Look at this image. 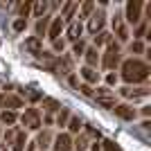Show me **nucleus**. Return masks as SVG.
I'll return each instance as SVG.
<instances>
[{"instance_id":"obj_6","label":"nucleus","mask_w":151,"mask_h":151,"mask_svg":"<svg viewBox=\"0 0 151 151\" xmlns=\"http://www.w3.org/2000/svg\"><path fill=\"white\" fill-rule=\"evenodd\" d=\"M20 106H23V99H20V97H16V95H7V93L0 95V108L14 111V113H16V108H20Z\"/></svg>"},{"instance_id":"obj_32","label":"nucleus","mask_w":151,"mask_h":151,"mask_svg":"<svg viewBox=\"0 0 151 151\" xmlns=\"http://www.w3.org/2000/svg\"><path fill=\"white\" fill-rule=\"evenodd\" d=\"M27 97H29V101H38V99H43V93H41V90H34V88H32L29 93H27Z\"/></svg>"},{"instance_id":"obj_11","label":"nucleus","mask_w":151,"mask_h":151,"mask_svg":"<svg viewBox=\"0 0 151 151\" xmlns=\"http://www.w3.org/2000/svg\"><path fill=\"white\" fill-rule=\"evenodd\" d=\"M122 97H126V99H142V97H147L149 95V88H122L120 90Z\"/></svg>"},{"instance_id":"obj_27","label":"nucleus","mask_w":151,"mask_h":151,"mask_svg":"<svg viewBox=\"0 0 151 151\" xmlns=\"http://www.w3.org/2000/svg\"><path fill=\"white\" fill-rule=\"evenodd\" d=\"M45 12H47V2H36V5H34V16H36V18H43Z\"/></svg>"},{"instance_id":"obj_30","label":"nucleus","mask_w":151,"mask_h":151,"mask_svg":"<svg viewBox=\"0 0 151 151\" xmlns=\"http://www.w3.org/2000/svg\"><path fill=\"white\" fill-rule=\"evenodd\" d=\"M93 9H95V5L90 2V0H88V2H83V5H81V18H90Z\"/></svg>"},{"instance_id":"obj_16","label":"nucleus","mask_w":151,"mask_h":151,"mask_svg":"<svg viewBox=\"0 0 151 151\" xmlns=\"http://www.w3.org/2000/svg\"><path fill=\"white\" fill-rule=\"evenodd\" d=\"M81 77L88 83H97V81H99V72H97L95 68H88V65H83V68H81Z\"/></svg>"},{"instance_id":"obj_21","label":"nucleus","mask_w":151,"mask_h":151,"mask_svg":"<svg viewBox=\"0 0 151 151\" xmlns=\"http://www.w3.org/2000/svg\"><path fill=\"white\" fill-rule=\"evenodd\" d=\"M50 142H52V133L50 131H43V133H38V138H36V145L41 147V149H47L50 147Z\"/></svg>"},{"instance_id":"obj_37","label":"nucleus","mask_w":151,"mask_h":151,"mask_svg":"<svg viewBox=\"0 0 151 151\" xmlns=\"http://www.w3.org/2000/svg\"><path fill=\"white\" fill-rule=\"evenodd\" d=\"M115 81H117V75H108L106 77V83H108V86H113Z\"/></svg>"},{"instance_id":"obj_17","label":"nucleus","mask_w":151,"mask_h":151,"mask_svg":"<svg viewBox=\"0 0 151 151\" xmlns=\"http://www.w3.org/2000/svg\"><path fill=\"white\" fill-rule=\"evenodd\" d=\"M43 108H45L47 115H52L54 111H61V104H59L54 97H43Z\"/></svg>"},{"instance_id":"obj_3","label":"nucleus","mask_w":151,"mask_h":151,"mask_svg":"<svg viewBox=\"0 0 151 151\" xmlns=\"http://www.w3.org/2000/svg\"><path fill=\"white\" fill-rule=\"evenodd\" d=\"M93 97L99 101L101 106H106V108H113L115 106V93L108 88V86H101V88L93 90Z\"/></svg>"},{"instance_id":"obj_34","label":"nucleus","mask_w":151,"mask_h":151,"mask_svg":"<svg viewBox=\"0 0 151 151\" xmlns=\"http://www.w3.org/2000/svg\"><path fill=\"white\" fill-rule=\"evenodd\" d=\"M145 50V47H142V43H140V41H133L131 43V52H135V54H140V52Z\"/></svg>"},{"instance_id":"obj_12","label":"nucleus","mask_w":151,"mask_h":151,"mask_svg":"<svg viewBox=\"0 0 151 151\" xmlns=\"http://www.w3.org/2000/svg\"><path fill=\"white\" fill-rule=\"evenodd\" d=\"M113 29L117 32V38H120V41H126V38H129V29H126V25H124V20H122L120 14L113 16Z\"/></svg>"},{"instance_id":"obj_35","label":"nucleus","mask_w":151,"mask_h":151,"mask_svg":"<svg viewBox=\"0 0 151 151\" xmlns=\"http://www.w3.org/2000/svg\"><path fill=\"white\" fill-rule=\"evenodd\" d=\"M52 45H54V50H57V52H63V47H65V41H54Z\"/></svg>"},{"instance_id":"obj_28","label":"nucleus","mask_w":151,"mask_h":151,"mask_svg":"<svg viewBox=\"0 0 151 151\" xmlns=\"http://www.w3.org/2000/svg\"><path fill=\"white\" fill-rule=\"evenodd\" d=\"M83 52H86V43H83V41L72 43V54H75V57H83Z\"/></svg>"},{"instance_id":"obj_36","label":"nucleus","mask_w":151,"mask_h":151,"mask_svg":"<svg viewBox=\"0 0 151 151\" xmlns=\"http://www.w3.org/2000/svg\"><path fill=\"white\" fill-rule=\"evenodd\" d=\"M79 90H81L83 95H93V90H90V86H88V83H81V86H79Z\"/></svg>"},{"instance_id":"obj_42","label":"nucleus","mask_w":151,"mask_h":151,"mask_svg":"<svg viewBox=\"0 0 151 151\" xmlns=\"http://www.w3.org/2000/svg\"><path fill=\"white\" fill-rule=\"evenodd\" d=\"M0 135H2V124H0Z\"/></svg>"},{"instance_id":"obj_9","label":"nucleus","mask_w":151,"mask_h":151,"mask_svg":"<svg viewBox=\"0 0 151 151\" xmlns=\"http://www.w3.org/2000/svg\"><path fill=\"white\" fill-rule=\"evenodd\" d=\"M113 111H115V115L117 117H122V120H135V108L133 106H129V104H117V106H113Z\"/></svg>"},{"instance_id":"obj_10","label":"nucleus","mask_w":151,"mask_h":151,"mask_svg":"<svg viewBox=\"0 0 151 151\" xmlns=\"http://www.w3.org/2000/svg\"><path fill=\"white\" fill-rule=\"evenodd\" d=\"M54 149L57 151H72V138L68 133H59L54 138Z\"/></svg>"},{"instance_id":"obj_40","label":"nucleus","mask_w":151,"mask_h":151,"mask_svg":"<svg viewBox=\"0 0 151 151\" xmlns=\"http://www.w3.org/2000/svg\"><path fill=\"white\" fill-rule=\"evenodd\" d=\"M36 149V142H29V145H27V151H34Z\"/></svg>"},{"instance_id":"obj_25","label":"nucleus","mask_w":151,"mask_h":151,"mask_svg":"<svg viewBox=\"0 0 151 151\" xmlns=\"http://www.w3.org/2000/svg\"><path fill=\"white\" fill-rule=\"evenodd\" d=\"M88 147V135L83 133V135H79V138L75 140V145H72V149H77V151H83Z\"/></svg>"},{"instance_id":"obj_7","label":"nucleus","mask_w":151,"mask_h":151,"mask_svg":"<svg viewBox=\"0 0 151 151\" xmlns=\"http://www.w3.org/2000/svg\"><path fill=\"white\" fill-rule=\"evenodd\" d=\"M104 12H95L90 14V18H88V32L90 34H99L101 29H104Z\"/></svg>"},{"instance_id":"obj_1","label":"nucleus","mask_w":151,"mask_h":151,"mask_svg":"<svg viewBox=\"0 0 151 151\" xmlns=\"http://www.w3.org/2000/svg\"><path fill=\"white\" fill-rule=\"evenodd\" d=\"M149 77V65L140 59H126L122 63V79L126 83H142Z\"/></svg>"},{"instance_id":"obj_14","label":"nucleus","mask_w":151,"mask_h":151,"mask_svg":"<svg viewBox=\"0 0 151 151\" xmlns=\"http://www.w3.org/2000/svg\"><path fill=\"white\" fill-rule=\"evenodd\" d=\"M25 50L27 52H32V54H41L43 52V43H41V38H36V36H32V38H27L25 41Z\"/></svg>"},{"instance_id":"obj_4","label":"nucleus","mask_w":151,"mask_h":151,"mask_svg":"<svg viewBox=\"0 0 151 151\" xmlns=\"http://www.w3.org/2000/svg\"><path fill=\"white\" fill-rule=\"evenodd\" d=\"M20 122H23L29 131H38V129H41V115H38L36 108H27L25 113H23V117H20Z\"/></svg>"},{"instance_id":"obj_22","label":"nucleus","mask_w":151,"mask_h":151,"mask_svg":"<svg viewBox=\"0 0 151 151\" xmlns=\"http://www.w3.org/2000/svg\"><path fill=\"white\" fill-rule=\"evenodd\" d=\"M111 41H113V36H111L108 32H99V34L95 36V50H97L99 45H108Z\"/></svg>"},{"instance_id":"obj_23","label":"nucleus","mask_w":151,"mask_h":151,"mask_svg":"<svg viewBox=\"0 0 151 151\" xmlns=\"http://www.w3.org/2000/svg\"><path fill=\"white\" fill-rule=\"evenodd\" d=\"M47 25H50V18H47V16L38 18V23H36V38H41L45 32H47Z\"/></svg>"},{"instance_id":"obj_15","label":"nucleus","mask_w":151,"mask_h":151,"mask_svg":"<svg viewBox=\"0 0 151 151\" xmlns=\"http://www.w3.org/2000/svg\"><path fill=\"white\" fill-rule=\"evenodd\" d=\"M12 145H14V151H25V145H27L25 131H16V135H14V140H12Z\"/></svg>"},{"instance_id":"obj_38","label":"nucleus","mask_w":151,"mask_h":151,"mask_svg":"<svg viewBox=\"0 0 151 151\" xmlns=\"http://www.w3.org/2000/svg\"><path fill=\"white\" fill-rule=\"evenodd\" d=\"M14 135H16V131H7V133H5L7 142H12V140H14Z\"/></svg>"},{"instance_id":"obj_31","label":"nucleus","mask_w":151,"mask_h":151,"mask_svg":"<svg viewBox=\"0 0 151 151\" xmlns=\"http://www.w3.org/2000/svg\"><path fill=\"white\" fill-rule=\"evenodd\" d=\"M29 12H32V2H25V5H20V18H23V20H27Z\"/></svg>"},{"instance_id":"obj_5","label":"nucleus","mask_w":151,"mask_h":151,"mask_svg":"<svg viewBox=\"0 0 151 151\" xmlns=\"http://www.w3.org/2000/svg\"><path fill=\"white\" fill-rule=\"evenodd\" d=\"M140 18H142V2L140 0H129L126 2V20L131 25H135V23H140Z\"/></svg>"},{"instance_id":"obj_18","label":"nucleus","mask_w":151,"mask_h":151,"mask_svg":"<svg viewBox=\"0 0 151 151\" xmlns=\"http://www.w3.org/2000/svg\"><path fill=\"white\" fill-rule=\"evenodd\" d=\"M83 57H86V65H88V68H95L97 61H99V54H97L95 47H88V50L83 52Z\"/></svg>"},{"instance_id":"obj_2","label":"nucleus","mask_w":151,"mask_h":151,"mask_svg":"<svg viewBox=\"0 0 151 151\" xmlns=\"http://www.w3.org/2000/svg\"><path fill=\"white\" fill-rule=\"evenodd\" d=\"M117 63H120V43L111 41V43L106 45V54H104V59H101V65H104L106 70H115Z\"/></svg>"},{"instance_id":"obj_19","label":"nucleus","mask_w":151,"mask_h":151,"mask_svg":"<svg viewBox=\"0 0 151 151\" xmlns=\"http://www.w3.org/2000/svg\"><path fill=\"white\" fill-rule=\"evenodd\" d=\"M77 7H79V5H77V2H72V0L63 5V9H61V18H63V23L72 18V14H75V9H77Z\"/></svg>"},{"instance_id":"obj_26","label":"nucleus","mask_w":151,"mask_h":151,"mask_svg":"<svg viewBox=\"0 0 151 151\" xmlns=\"http://www.w3.org/2000/svg\"><path fill=\"white\" fill-rule=\"evenodd\" d=\"M68 129H70L72 133H79V131H81V120L70 115V120H68Z\"/></svg>"},{"instance_id":"obj_8","label":"nucleus","mask_w":151,"mask_h":151,"mask_svg":"<svg viewBox=\"0 0 151 151\" xmlns=\"http://www.w3.org/2000/svg\"><path fill=\"white\" fill-rule=\"evenodd\" d=\"M63 27H65V23H63V18H61V16H57V18H52L50 32H47V38H50L52 43H54V41H59V36H61Z\"/></svg>"},{"instance_id":"obj_41","label":"nucleus","mask_w":151,"mask_h":151,"mask_svg":"<svg viewBox=\"0 0 151 151\" xmlns=\"http://www.w3.org/2000/svg\"><path fill=\"white\" fill-rule=\"evenodd\" d=\"M0 151H7V147H5V145H0Z\"/></svg>"},{"instance_id":"obj_13","label":"nucleus","mask_w":151,"mask_h":151,"mask_svg":"<svg viewBox=\"0 0 151 151\" xmlns=\"http://www.w3.org/2000/svg\"><path fill=\"white\" fill-rule=\"evenodd\" d=\"M81 32H83L81 23H79V20H72V23L68 25V41H72V43L81 41Z\"/></svg>"},{"instance_id":"obj_20","label":"nucleus","mask_w":151,"mask_h":151,"mask_svg":"<svg viewBox=\"0 0 151 151\" xmlns=\"http://www.w3.org/2000/svg\"><path fill=\"white\" fill-rule=\"evenodd\" d=\"M16 120H18V115L14 113V111H2V113H0V124L12 126V124H16Z\"/></svg>"},{"instance_id":"obj_24","label":"nucleus","mask_w":151,"mask_h":151,"mask_svg":"<svg viewBox=\"0 0 151 151\" xmlns=\"http://www.w3.org/2000/svg\"><path fill=\"white\" fill-rule=\"evenodd\" d=\"M68 120H70V108H63L61 106V111H59V115H57V124L59 126H65V124H68Z\"/></svg>"},{"instance_id":"obj_39","label":"nucleus","mask_w":151,"mask_h":151,"mask_svg":"<svg viewBox=\"0 0 151 151\" xmlns=\"http://www.w3.org/2000/svg\"><path fill=\"white\" fill-rule=\"evenodd\" d=\"M145 29H147V25H140V27H138V32H135V34H138V36H142V34H145Z\"/></svg>"},{"instance_id":"obj_29","label":"nucleus","mask_w":151,"mask_h":151,"mask_svg":"<svg viewBox=\"0 0 151 151\" xmlns=\"http://www.w3.org/2000/svg\"><path fill=\"white\" fill-rule=\"evenodd\" d=\"M101 149L104 151H122V147L117 145V142H113V140H104V142H101Z\"/></svg>"},{"instance_id":"obj_33","label":"nucleus","mask_w":151,"mask_h":151,"mask_svg":"<svg viewBox=\"0 0 151 151\" xmlns=\"http://www.w3.org/2000/svg\"><path fill=\"white\" fill-rule=\"evenodd\" d=\"M25 25H27V20H23V18H18V20H14V29H16V32H20V29H25Z\"/></svg>"}]
</instances>
